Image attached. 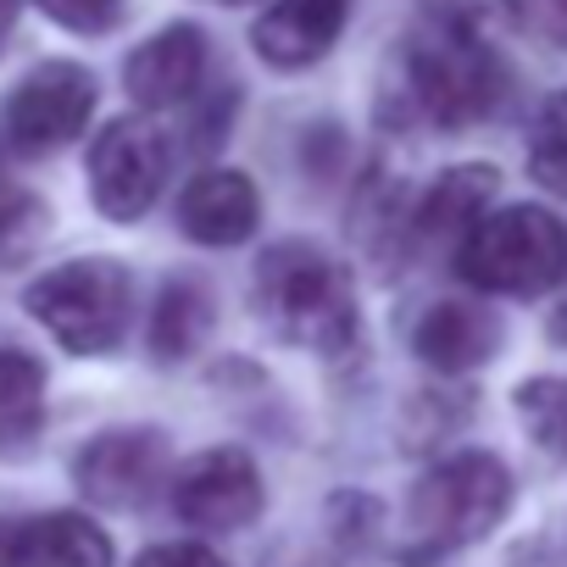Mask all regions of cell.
I'll use <instances>...</instances> for the list:
<instances>
[{"label": "cell", "mask_w": 567, "mask_h": 567, "mask_svg": "<svg viewBox=\"0 0 567 567\" xmlns=\"http://www.w3.org/2000/svg\"><path fill=\"white\" fill-rule=\"evenodd\" d=\"M512 506V473L489 451H462L429 467L406 501L395 556L401 567H434L440 556L484 539Z\"/></svg>", "instance_id": "obj_1"}, {"label": "cell", "mask_w": 567, "mask_h": 567, "mask_svg": "<svg viewBox=\"0 0 567 567\" xmlns=\"http://www.w3.org/2000/svg\"><path fill=\"white\" fill-rule=\"evenodd\" d=\"M256 312L290 346H307L323 357H340L357 340L351 272L307 239H284L256 261Z\"/></svg>", "instance_id": "obj_2"}, {"label": "cell", "mask_w": 567, "mask_h": 567, "mask_svg": "<svg viewBox=\"0 0 567 567\" xmlns=\"http://www.w3.org/2000/svg\"><path fill=\"white\" fill-rule=\"evenodd\" d=\"M406 84H412L429 123L473 128L478 117H489L501 106L506 68H501V56L489 51V40L478 34V23L467 12H445L412 40Z\"/></svg>", "instance_id": "obj_3"}, {"label": "cell", "mask_w": 567, "mask_h": 567, "mask_svg": "<svg viewBox=\"0 0 567 567\" xmlns=\"http://www.w3.org/2000/svg\"><path fill=\"white\" fill-rule=\"evenodd\" d=\"M128 301H134L128 267L112 261V256L62 261V267L40 272L29 290H23L29 318L62 351H73V357H106V351H117L123 334H128Z\"/></svg>", "instance_id": "obj_4"}, {"label": "cell", "mask_w": 567, "mask_h": 567, "mask_svg": "<svg viewBox=\"0 0 567 567\" xmlns=\"http://www.w3.org/2000/svg\"><path fill=\"white\" fill-rule=\"evenodd\" d=\"M456 267L484 296H545L567 272V228L545 206L489 212L462 239Z\"/></svg>", "instance_id": "obj_5"}, {"label": "cell", "mask_w": 567, "mask_h": 567, "mask_svg": "<svg viewBox=\"0 0 567 567\" xmlns=\"http://www.w3.org/2000/svg\"><path fill=\"white\" fill-rule=\"evenodd\" d=\"M167 162H173V145L151 117L106 123L90 145V195H95L101 217L140 223L167 184Z\"/></svg>", "instance_id": "obj_6"}, {"label": "cell", "mask_w": 567, "mask_h": 567, "mask_svg": "<svg viewBox=\"0 0 567 567\" xmlns=\"http://www.w3.org/2000/svg\"><path fill=\"white\" fill-rule=\"evenodd\" d=\"M95 112V79L79 62H40L0 106V128L7 145L23 156H51L84 134Z\"/></svg>", "instance_id": "obj_7"}, {"label": "cell", "mask_w": 567, "mask_h": 567, "mask_svg": "<svg viewBox=\"0 0 567 567\" xmlns=\"http://www.w3.org/2000/svg\"><path fill=\"white\" fill-rule=\"evenodd\" d=\"M173 512L189 528H212V534H234L245 523L261 517V473L245 451L217 445L189 456L173 473Z\"/></svg>", "instance_id": "obj_8"}, {"label": "cell", "mask_w": 567, "mask_h": 567, "mask_svg": "<svg viewBox=\"0 0 567 567\" xmlns=\"http://www.w3.org/2000/svg\"><path fill=\"white\" fill-rule=\"evenodd\" d=\"M73 478L90 501L101 506H117V512H134L145 506L167 478V440L156 429H112V434H95L79 456H73Z\"/></svg>", "instance_id": "obj_9"}, {"label": "cell", "mask_w": 567, "mask_h": 567, "mask_svg": "<svg viewBox=\"0 0 567 567\" xmlns=\"http://www.w3.org/2000/svg\"><path fill=\"white\" fill-rule=\"evenodd\" d=\"M0 567H112V539L84 512L0 523Z\"/></svg>", "instance_id": "obj_10"}, {"label": "cell", "mask_w": 567, "mask_h": 567, "mask_svg": "<svg viewBox=\"0 0 567 567\" xmlns=\"http://www.w3.org/2000/svg\"><path fill=\"white\" fill-rule=\"evenodd\" d=\"M346 12H351V0H272V7L256 18V29H250V45L278 73L312 68L340 40Z\"/></svg>", "instance_id": "obj_11"}, {"label": "cell", "mask_w": 567, "mask_h": 567, "mask_svg": "<svg viewBox=\"0 0 567 567\" xmlns=\"http://www.w3.org/2000/svg\"><path fill=\"white\" fill-rule=\"evenodd\" d=\"M200 73H206V34H200L195 23H173V29L151 34V40L128 56L123 84H128V95H134L145 112H162V106L189 101L195 84H200Z\"/></svg>", "instance_id": "obj_12"}, {"label": "cell", "mask_w": 567, "mask_h": 567, "mask_svg": "<svg viewBox=\"0 0 567 567\" xmlns=\"http://www.w3.org/2000/svg\"><path fill=\"white\" fill-rule=\"evenodd\" d=\"M256 217H261L256 184L234 167H212V173L189 178L178 195V228L195 245H239L256 234Z\"/></svg>", "instance_id": "obj_13"}, {"label": "cell", "mask_w": 567, "mask_h": 567, "mask_svg": "<svg viewBox=\"0 0 567 567\" xmlns=\"http://www.w3.org/2000/svg\"><path fill=\"white\" fill-rule=\"evenodd\" d=\"M495 346H501V323L473 301H434L412 329V351L440 373H467L489 362Z\"/></svg>", "instance_id": "obj_14"}, {"label": "cell", "mask_w": 567, "mask_h": 567, "mask_svg": "<svg viewBox=\"0 0 567 567\" xmlns=\"http://www.w3.org/2000/svg\"><path fill=\"white\" fill-rule=\"evenodd\" d=\"M501 189V173L484 167V162H467V167H451L440 173V184L417 200V228L429 239H467L489 212V195Z\"/></svg>", "instance_id": "obj_15"}, {"label": "cell", "mask_w": 567, "mask_h": 567, "mask_svg": "<svg viewBox=\"0 0 567 567\" xmlns=\"http://www.w3.org/2000/svg\"><path fill=\"white\" fill-rule=\"evenodd\" d=\"M206 329H212L206 290H200V284H189V278H173L167 290H162V301H156V318H151V351H156V362H184L206 340Z\"/></svg>", "instance_id": "obj_16"}, {"label": "cell", "mask_w": 567, "mask_h": 567, "mask_svg": "<svg viewBox=\"0 0 567 567\" xmlns=\"http://www.w3.org/2000/svg\"><path fill=\"white\" fill-rule=\"evenodd\" d=\"M45 417V368L29 351L0 346V445L34 440Z\"/></svg>", "instance_id": "obj_17"}, {"label": "cell", "mask_w": 567, "mask_h": 567, "mask_svg": "<svg viewBox=\"0 0 567 567\" xmlns=\"http://www.w3.org/2000/svg\"><path fill=\"white\" fill-rule=\"evenodd\" d=\"M517 417L528 440H539L550 456L567 462V379H528L517 390Z\"/></svg>", "instance_id": "obj_18"}, {"label": "cell", "mask_w": 567, "mask_h": 567, "mask_svg": "<svg viewBox=\"0 0 567 567\" xmlns=\"http://www.w3.org/2000/svg\"><path fill=\"white\" fill-rule=\"evenodd\" d=\"M528 173L550 189V195H567V90L550 95L534 117V134H528Z\"/></svg>", "instance_id": "obj_19"}, {"label": "cell", "mask_w": 567, "mask_h": 567, "mask_svg": "<svg viewBox=\"0 0 567 567\" xmlns=\"http://www.w3.org/2000/svg\"><path fill=\"white\" fill-rule=\"evenodd\" d=\"M34 7L68 34H112L123 18V0H34Z\"/></svg>", "instance_id": "obj_20"}, {"label": "cell", "mask_w": 567, "mask_h": 567, "mask_svg": "<svg viewBox=\"0 0 567 567\" xmlns=\"http://www.w3.org/2000/svg\"><path fill=\"white\" fill-rule=\"evenodd\" d=\"M517 18L556 51H567V0H517Z\"/></svg>", "instance_id": "obj_21"}, {"label": "cell", "mask_w": 567, "mask_h": 567, "mask_svg": "<svg viewBox=\"0 0 567 567\" xmlns=\"http://www.w3.org/2000/svg\"><path fill=\"white\" fill-rule=\"evenodd\" d=\"M134 567H228L212 545H195V539H173V545H151Z\"/></svg>", "instance_id": "obj_22"}, {"label": "cell", "mask_w": 567, "mask_h": 567, "mask_svg": "<svg viewBox=\"0 0 567 567\" xmlns=\"http://www.w3.org/2000/svg\"><path fill=\"white\" fill-rule=\"evenodd\" d=\"M267 567H340V561L323 539H296V545H278Z\"/></svg>", "instance_id": "obj_23"}, {"label": "cell", "mask_w": 567, "mask_h": 567, "mask_svg": "<svg viewBox=\"0 0 567 567\" xmlns=\"http://www.w3.org/2000/svg\"><path fill=\"white\" fill-rule=\"evenodd\" d=\"M18 7H23V0H0V45H7L12 29H18Z\"/></svg>", "instance_id": "obj_24"}, {"label": "cell", "mask_w": 567, "mask_h": 567, "mask_svg": "<svg viewBox=\"0 0 567 567\" xmlns=\"http://www.w3.org/2000/svg\"><path fill=\"white\" fill-rule=\"evenodd\" d=\"M550 340H556V346H567V301H561V307H556V318H550Z\"/></svg>", "instance_id": "obj_25"}, {"label": "cell", "mask_w": 567, "mask_h": 567, "mask_svg": "<svg viewBox=\"0 0 567 567\" xmlns=\"http://www.w3.org/2000/svg\"><path fill=\"white\" fill-rule=\"evenodd\" d=\"M223 7H239V0H223Z\"/></svg>", "instance_id": "obj_26"}]
</instances>
